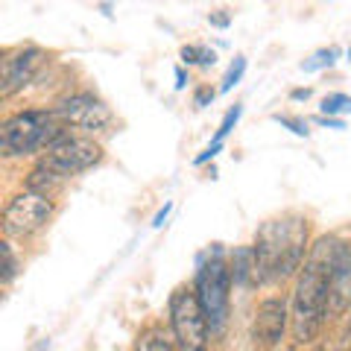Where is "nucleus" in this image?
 Wrapping results in <instances>:
<instances>
[{
	"instance_id": "f257e3e1",
	"label": "nucleus",
	"mask_w": 351,
	"mask_h": 351,
	"mask_svg": "<svg viewBox=\"0 0 351 351\" xmlns=\"http://www.w3.org/2000/svg\"><path fill=\"white\" fill-rule=\"evenodd\" d=\"M337 249L339 243L334 237H322L311 249V255H307L304 267L299 272L295 293H293V313H290L293 339L299 346L313 343L328 319V299H331V272H334Z\"/></svg>"
},
{
	"instance_id": "f03ea898",
	"label": "nucleus",
	"mask_w": 351,
	"mask_h": 351,
	"mask_svg": "<svg viewBox=\"0 0 351 351\" xmlns=\"http://www.w3.org/2000/svg\"><path fill=\"white\" fill-rule=\"evenodd\" d=\"M252 252L258 263V284L290 278L307 261V219L287 214L263 223L255 234Z\"/></svg>"
},
{
	"instance_id": "7ed1b4c3",
	"label": "nucleus",
	"mask_w": 351,
	"mask_h": 351,
	"mask_svg": "<svg viewBox=\"0 0 351 351\" xmlns=\"http://www.w3.org/2000/svg\"><path fill=\"white\" fill-rule=\"evenodd\" d=\"M62 138H68L53 108H29V112H18L0 126V152L6 158H21L32 156V152H47L53 144H59Z\"/></svg>"
},
{
	"instance_id": "20e7f679",
	"label": "nucleus",
	"mask_w": 351,
	"mask_h": 351,
	"mask_svg": "<svg viewBox=\"0 0 351 351\" xmlns=\"http://www.w3.org/2000/svg\"><path fill=\"white\" fill-rule=\"evenodd\" d=\"M170 331L179 351H208L211 348V325L196 293L179 287L170 295Z\"/></svg>"
},
{
	"instance_id": "39448f33",
	"label": "nucleus",
	"mask_w": 351,
	"mask_h": 351,
	"mask_svg": "<svg viewBox=\"0 0 351 351\" xmlns=\"http://www.w3.org/2000/svg\"><path fill=\"white\" fill-rule=\"evenodd\" d=\"M228 290H232V267L223 261V255L208 258L199 267V272H196L193 293L199 299L214 334L223 331L228 319Z\"/></svg>"
},
{
	"instance_id": "423d86ee",
	"label": "nucleus",
	"mask_w": 351,
	"mask_h": 351,
	"mask_svg": "<svg viewBox=\"0 0 351 351\" xmlns=\"http://www.w3.org/2000/svg\"><path fill=\"white\" fill-rule=\"evenodd\" d=\"M103 161V147L94 144L91 138H62L59 144H53L44 158L38 161V167L50 170L56 179H71V176H80L85 170L97 167Z\"/></svg>"
},
{
	"instance_id": "0eeeda50",
	"label": "nucleus",
	"mask_w": 351,
	"mask_h": 351,
	"mask_svg": "<svg viewBox=\"0 0 351 351\" xmlns=\"http://www.w3.org/2000/svg\"><path fill=\"white\" fill-rule=\"evenodd\" d=\"M53 214V199L47 193L24 191L3 208V234L6 237H29L47 223Z\"/></svg>"
},
{
	"instance_id": "6e6552de",
	"label": "nucleus",
	"mask_w": 351,
	"mask_h": 351,
	"mask_svg": "<svg viewBox=\"0 0 351 351\" xmlns=\"http://www.w3.org/2000/svg\"><path fill=\"white\" fill-rule=\"evenodd\" d=\"M53 114H56V120L64 129H80L85 135L103 132L108 123H112L108 106L94 94H73L68 100L53 106Z\"/></svg>"
},
{
	"instance_id": "1a4fd4ad",
	"label": "nucleus",
	"mask_w": 351,
	"mask_h": 351,
	"mask_svg": "<svg viewBox=\"0 0 351 351\" xmlns=\"http://www.w3.org/2000/svg\"><path fill=\"white\" fill-rule=\"evenodd\" d=\"M44 64V50L38 47H18L9 50L3 56V68H0V97L9 100L21 88H27L36 80L38 68Z\"/></svg>"
},
{
	"instance_id": "9d476101",
	"label": "nucleus",
	"mask_w": 351,
	"mask_h": 351,
	"mask_svg": "<svg viewBox=\"0 0 351 351\" xmlns=\"http://www.w3.org/2000/svg\"><path fill=\"white\" fill-rule=\"evenodd\" d=\"M287 322H290L287 302L284 299H263L258 304V313H255V328H252V331H255V343L263 348L278 346Z\"/></svg>"
},
{
	"instance_id": "9b49d317",
	"label": "nucleus",
	"mask_w": 351,
	"mask_h": 351,
	"mask_svg": "<svg viewBox=\"0 0 351 351\" xmlns=\"http://www.w3.org/2000/svg\"><path fill=\"white\" fill-rule=\"evenodd\" d=\"M351 307V243H339L334 272H331V299H328V316H339Z\"/></svg>"
},
{
	"instance_id": "f8f14e48",
	"label": "nucleus",
	"mask_w": 351,
	"mask_h": 351,
	"mask_svg": "<svg viewBox=\"0 0 351 351\" xmlns=\"http://www.w3.org/2000/svg\"><path fill=\"white\" fill-rule=\"evenodd\" d=\"M232 278L240 284V287H255V284H258V263H255V252H252V246L234 249Z\"/></svg>"
},
{
	"instance_id": "ddd939ff",
	"label": "nucleus",
	"mask_w": 351,
	"mask_h": 351,
	"mask_svg": "<svg viewBox=\"0 0 351 351\" xmlns=\"http://www.w3.org/2000/svg\"><path fill=\"white\" fill-rule=\"evenodd\" d=\"M135 351H179V348H176L173 331H167L164 325H149L141 331Z\"/></svg>"
},
{
	"instance_id": "4468645a",
	"label": "nucleus",
	"mask_w": 351,
	"mask_h": 351,
	"mask_svg": "<svg viewBox=\"0 0 351 351\" xmlns=\"http://www.w3.org/2000/svg\"><path fill=\"white\" fill-rule=\"evenodd\" d=\"M337 56H339V50H337V47H322V50H316L311 59H304V62H302V71H304V73H316V71L334 68Z\"/></svg>"
},
{
	"instance_id": "2eb2a0df",
	"label": "nucleus",
	"mask_w": 351,
	"mask_h": 351,
	"mask_svg": "<svg viewBox=\"0 0 351 351\" xmlns=\"http://www.w3.org/2000/svg\"><path fill=\"white\" fill-rule=\"evenodd\" d=\"M182 62L184 64H202V68H211L217 62L214 50L208 47H196V44H188V47H182Z\"/></svg>"
},
{
	"instance_id": "dca6fc26",
	"label": "nucleus",
	"mask_w": 351,
	"mask_h": 351,
	"mask_svg": "<svg viewBox=\"0 0 351 351\" xmlns=\"http://www.w3.org/2000/svg\"><path fill=\"white\" fill-rule=\"evenodd\" d=\"M351 112V97L348 94H328L322 100V117H334V114H348Z\"/></svg>"
},
{
	"instance_id": "f3484780",
	"label": "nucleus",
	"mask_w": 351,
	"mask_h": 351,
	"mask_svg": "<svg viewBox=\"0 0 351 351\" xmlns=\"http://www.w3.org/2000/svg\"><path fill=\"white\" fill-rule=\"evenodd\" d=\"M243 73H246V59H243V56H237V59L232 62V68L226 71L223 85H219V91H223V94H226V91H232V88L240 82V76H243Z\"/></svg>"
},
{
	"instance_id": "a211bd4d",
	"label": "nucleus",
	"mask_w": 351,
	"mask_h": 351,
	"mask_svg": "<svg viewBox=\"0 0 351 351\" xmlns=\"http://www.w3.org/2000/svg\"><path fill=\"white\" fill-rule=\"evenodd\" d=\"M240 114H243V108H240V106H234L232 112H228V114L223 117V123H219V129H217V135H214V141H211V144H223V138H226L228 132L234 129V123L240 120Z\"/></svg>"
},
{
	"instance_id": "6ab92c4d",
	"label": "nucleus",
	"mask_w": 351,
	"mask_h": 351,
	"mask_svg": "<svg viewBox=\"0 0 351 351\" xmlns=\"http://www.w3.org/2000/svg\"><path fill=\"white\" fill-rule=\"evenodd\" d=\"M18 276V261H15V252H12V243L3 240V284H9Z\"/></svg>"
},
{
	"instance_id": "aec40b11",
	"label": "nucleus",
	"mask_w": 351,
	"mask_h": 351,
	"mask_svg": "<svg viewBox=\"0 0 351 351\" xmlns=\"http://www.w3.org/2000/svg\"><path fill=\"white\" fill-rule=\"evenodd\" d=\"M276 120L281 126H290V132H295L299 138H307V123L304 120H299V117H287V114H276Z\"/></svg>"
},
{
	"instance_id": "412c9836",
	"label": "nucleus",
	"mask_w": 351,
	"mask_h": 351,
	"mask_svg": "<svg viewBox=\"0 0 351 351\" xmlns=\"http://www.w3.org/2000/svg\"><path fill=\"white\" fill-rule=\"evenodd\" d=\"M316 123H319V126H331V129H346V123L339 117H319Z\"/></svg>"
},
{
	"instance_id": "4be33fe9",
	"label": "nucleus",
	"mask_w": 351,
	"mask_h": 351,
	"mask_svg": "<svg viewBox=\"0 0 351 351\" xmlns=\"http://www.w3.org/2000/svg\"><path fill=\"white\" fill-rule=\"evenodd\" d=\"M170 211H173V205H164L161 211L156 214V219H152V228H161V226H164V219H167V214H170Z\"/></svg>"
},
{
	"instance_id": "5701e85b",
	"label": "nucleus",
	"mask_w": 351,
	"mask_h": 351,
	"mask_svg": "<svg viewBox=\"0 0 351 351\" xmlns=\"http://www.w3.org/2000/svg\"><path fill=\"white\" fill-rule=\"evenodd\" d=\"M208 100H214V91H208V88H202V91L196 94V106H205Z\"/></svg>"
},
{
	"instance_id": "b1692460",
	"label": "nucleus",
	"mask_w": 351,
	"mask_h": 351,
	"mask_svg": "<svg viewBox=\"0 0 351 351\" xmlns=\"http://www.w3.org/2000/svg\"><path fill=\"white\" fill-rule=\"evenodd\" d=\"M290 97H293V100H307V97H311V88H295Z\"/></svg>"
},
{
	"instance_id": "393cba45",
	"label": "nucleus",
	"mask_w": 351,
	"mask_h": 351,
	"mask_svg": "<svg viewBox=\"0 0 351 351\" xmlns=\"http://www.w3.org/2000/svg\"><path fill=\"white\" fill-rule=\"evenodd\" d=\"M211 24H217V27H226V24H228V18H226V15H211Z\"/></svg>"
},
{
	"instance_id": "a878e982",
	"label": "nucleus",
	"mask_w": 351,
	"mask_h": 351,
	"mask_svg": "<svg viewBox=\"0 0 351 351\" xmlns=\"http://www.w3.org/2000/svg\"><path fill=\"white\" fill-rule=\"evenodd\" d=\"M176 88H184V71H176Z\"/></svg>"
},
{
	"instance_id": "bb28decb",
	"label": "nucleus",
	"mask_w": 351,
	"mask_h": 351,
	"mask_svg": "<svg viewBox=\"0 0 351 351\" xmlns=\"http://www.w3.org/2000/svg\"><path fill=\"white\" fill-rule=\"evenodd\" d=\"M348 56H351V47H348Z\"/></svg>"
}]
</instances>
